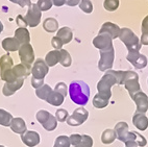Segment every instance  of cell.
Here are the masks:
<instances>
[{"label":"cell","instance_id":"7a4b0ae2","mask_svg":"<svg viewBox=\"0 0 148 147\" xmlns=\"http://www.w3.org/2000/svg\"><path fill=\"white\" fill-rule=\"evenodd\" d=\"M69 96L75 104L86 105L90 99V88L82 80H73L69 86Z\"/></svg>","mask_w":148,"mask_h":147},{"label":"cell","instance_id":"8992f818","mask_svg":"<svg viewBox=\"0 0 148 147\" xmlns=\"http://www.w3.org/2000/svg\"><path fill=\"white\" fill-rule=\"evenodd\" d=\"M100 58L98 62V69L99 71L106 72L108 70H111L114 64L115 58V49L114 47L106 50H100Z\"/></svg>","mask_w":148,"mask_h":147},{"label":"cell","instance_id":"4dcf8cb0","mask_svg":"<svg viewBox=\"0 0 148 147\" xmlns=\"http://www.w3.org/2000/svg\"><path fill=\"white\" fill-rule=\"evenodd\" d=\"M53 90L50 88V86H48V84H44L41 88L36 90V95H37L38 98H40L42 100H45L48 98V96L50 95V93L52 92Z\"/></svg>","mask_w":148,"mask_h":147},{"label":"cell","instance_id":"8d00e7d4","mask_svg":"<svg viewBox=\"0 0 148 147\" xmlns=\"http://www.w3.org/2000/svg\"><path fill=\"white\" fill-rule=\"evenodd\" d=\"M79 8L84 13L91 14L93 12V4L91 2V0H80Z\"/></svg>","mask_w":148,"mask_h":147},{"label":"cell","instance_id":"83f0119b","mask_svg":"<svg viewBox=\"0 0 148 147\" xmlns=\"http://www.w3.org/2000/svg\"><path fill=\"white\" fill-rule=\"evenodd\" d=\"M45 63L47 64L48 67H53L58 63H60V50H52L46 54Z\"/></svg>","mask_w":148,"mask_h":147},{"label":"cell","instance_id":"52a82bcc","mask_svg":"<svg viewBox=\"0 0 148 147\" xmlns=\"http://www.w3.org/2000/svg\"><path fill=\"white\" fill-rule=\"evenodd\" d=\"M18 51L20 60H21V64L25 65L26 67L32 68V63L34 62V51L32 45L29 44V43L22 44Z\"/></svg>","mask_w":148,"mask_h":147},{"label":"cell","instance_id":"5b68a950","mask_svg":"<svg viewBox=\"0 0 148 147\" xmlns=\"http://www.w3.org/2000/svg\"><path fill=\"white\" fill-rule=\"evenodd\" d=\"M38 122L42 124V126L46 129L47 131H52L56 128L58 126V120H56V116L51 115L49 112L45 110L39 111L36 115Z\"/></svg>","mask_w":148,"mask_h":147},{"label":"cell","instance_id":"7402d4cb","mask_svg":"<svg viewBox=\"0 0 148 147\" xmlns=\"http://www.w3.org/2000/svg\"><path fill=\"white\" fill-rule=\"evenodd\" d=\"M1 45H2V48L8 52H13V51H17L19 50L21 44L19 43V41L16 39V38H5V39L2 40L1 42Z\"/></svg>","mask_w":148,"mask_h":147},{"label":"cell","instance_id":"bcb514c9","mask_svg":"<svg viewBox=\"0 0 148 147\" xmlns=\"http://www.w3.org/2000/svg\"><path fill=\"white\" fill-rule=\"evenodd\" d=\"M17 24H18L20 27H26L28 26L26 23V21H25V19H24L23 16H21V15H19L18 17H17V20H16Z\"/></svg>","mask_w":148,"mask_h":147},{"label":"cell","instance_id":"7bdbcfd3","mask_svg":"<svg viewBox=\"0 0 148 147\" xmlns=\"http://www.w3.org/2000/svg\"><path fill=\"white\" fill-rule=\"evenodd\" d=\"M69 139H70V143H71V145H73V146L75 147L80 142V140H82V135L72 134L71 136L69 137Z\"/></svg>","mask_w":148,"mask_h":147},{"label":"cell","instance_id":"ab89813d","mask_svg":"<svg viewBox=\"0 0 148 147\" xmlns=\"http://www.w3.org/2000/svg\"><path fill=\"white\" fill-rule=\"evenodd\" d=\"M68 117H69L68 111L65 110V109H58L56 112V118L58 122H65L68 119Z\"/></svg>","mask_w":148,"mask_h":147},{"label":"cell","instance_id":"277c9868","mask_svg":"<svg viewBox=\"0 0 148 147\" xmlns=\"http://www.w3.org/2000/svg\"><path fill=\"white\" fill-rule=\"evenodd\" d=\"M123 84H124L125 89L130 93V98L134 97L138 92L142 91L140 84H139V75L136 72H134V71H125Z\"/></svg>","mask_w":148,"mask_h":147},{"label":"cell","instance_id":"d590c367","mask_svg":"<svg viewBox=\"0 0 148 147\" xmlns=\"http://www.w3.org/2000/svg\"><path fill=\"white\" fill-rule=\"evenodd\" d=\"M70 139L67 136H60L58 137L54 141V146L53 147H70Z\"/></svg>","mask_w":148,"mask_h":147},{"label":"cell","instance_id":"74e56055","mask_svg":"<svg viewBox=\"0 0 148 147\" xmlns=\"http://www.w3.org/2000/svg\"><path fill=\"white\" fill-rule=\"evenodd\" d=\"M37 5L38 8H40L41 12H46V11H49L52 8L53 3L51 0H38Z\"/></svg>","mask_w":148,"mask_h":147},{"label":"cell","instance_id":"7dc6e473","mask_svg":"<svg viewBox=\"0 0 148 147\" xmlns=\"http://www.w3.org/2000/svg\"><path fill=\"white\" fill-rule=\"evenodd\" d=\"M53 3V5L56 6H63L64 4H66V0H51Z\"/></svg>","mask_w":148,"mask_h":147},{"label":"cell","instance_id":"1f68e13d","mask_svg":"<svg viewBox=\"0 0 148 147\" xmlns=\"http://www.w3.org/2000/svg\"><path fill=\"white\" fill-rule=\"evenodd\" d=\"M141 30H142V36L140 40L141 45H148V15L143 19Z\"/></svg>","mask_w":148,"mask_h":147},{"label":"cell","instance_id":"9a60e30c","mask_svg":"<svg viewBox=\"0 0 148 147\" xmlns=\"http://www.w3.org/2000/svg\"><path fill=\"white\" fill-rule=\"evenodd\" d=\"M21 140L24 144L28 147L37 146L41 142L40 135L34 131H26L23 135H21Z\"/></svg>","mask_w":148,"mask_h":147},{"label":"cell","instance_id":"e0dca14e","mask_svg":"<svg viewBox=\"0 0 148 147\" xmlns=\"http://www.w3.org/2000/svg\"><path fill=\"white\" fill-rule=\"evenodd\" d=\"M132 123H134V125L138 129H140L141 131H146L148 128L147 116L143 113H135V115L132 117Z\"/></svg>","mask_w":148,"mask_h":147},{"label":"cell","instance_id":"9c48e42d","mask_svg":"<svg viewBox=\"0 0 148 147\" xmlns=\"http://www.w3.org/2000/svg\"><path fill=\"white\" fill-rule=\"evenodd\" d=\"M88 117H89V112L84 108H78L74 111L71 116H69L66 122L70 126H79L82 123H85Z\"/></svg>","mask_w":148,"mask_h":147},{"label":"cell","instance_id":"c3c4849f","mask_svg":"<svg viewBox=\"0 0 148 147\" xmlns=\"http://www.w3.org/2000/svg\"><path fill=\"white\" fill-rule=\"evenodd\" d=\"M125 147H138L137 143L134 141H130V140H127V141L124 142Z\"/></svg>","mask_w":148,"mask_h":147},{"label":"cell","instance_id":"b9f144b4","mask_svg":"<svg viewBox=\"0 0 148 147\" xmlns=\"http://www.w3.org/2000/svg\"><path fill=\"white\" fill-rule=\"evenodd\" d=\"M51 45H52V47L56 50H61L62 47H63V42L61 41V39H58V37H53L51 39Z\"/></svg>","mask_w":148,"mask_h":147},{"label":"cell","instance_id":"ba28073f","mask_svg":"<svg viewBox=\"0 0 148 147\" xmlns=\"http://www.w3.org/2000/svg\"><path fill=\"white\" fill-rule=\"evenodd\" d=\"M41 17H42V12L38 8L37 3H32V5L28 8L26 15L24 17L27 25L30 27H37L41 22Z\"/></svg>","mask_w":148,"mask_h":147},{"label":"cell","instance_id":"f5cc1de1","mask_svg":"<svg viewBox=\"0 0 148 147\" xmlns=\"http://www.w3.org/2000/svg\"><path fill=\"white\" fill-rule=\"evenodd\" d=\"M147 82H148V80H147Z\"/></svg>","mask_w":148,"mask_h":147},{"label":"cell","instance_id":"f907efd6","mask_svg":"<svg viewBox=\"0 0 148 147\" xmlns=\"http://www.w3.org/2000/svg\"><path fill=\"white\" fill-rule=\"evenodd\" d=\"M0 147H2V145H0Z\"/></svg>","mask_w":148,"mask_h":147},{"label":"cell","instance_id":"d4e9b609","mask_svg":"<svg viewBox=\"0 0 148 147\" xmlns=\"http://www.w3.org/2000/svg\"><path fill=\"white\" fill-rule=\"evenodd\" d=\"M64 100H65V96L63 94L58 93V91H52L46 99V102L53 105V106H60V105L63 104Z\"/></svg>","mask_w":148,"mask_h":147},{"label":"cell","instance_id":"6da1fadb","mask_svg":"<svg viewBox=\"0 0 148 147\" xmlns=\"http://www.w3.org/2000/svg\"><path fill=\"white\" fill-rule=\"evenodd\" d=\"M125 71H115L108 70L101 77V79L97 84L98 93L108 98H111L112 91L111 88L114 84H123Z\"/></svg>","mask_w":148,"mask_h":147},{"label":"cell","instance_id":"836d02e7","mask_svg":"<svg viewBox=\"0 0 148 147\" xmlns=\"http://www.w3.org/2000/svg\"><path fill=\"white\" fill-rule=\"evenodd\" d=\"M13 116L11 113H8V111L3 110V109H0V125L2 126H10L11 125V122L13 120Z\"/></svg>","mask_w":148,"mask_h":147},{"label":"cell","instance_id":"681fc988","mask_svg":"<svg viewBox=\"0 0 148 147\" xmlns=\"http://www.w3.org/2000/svg\"><path fill=\"white\" fill-rule=\"evenodd\" d=\"M2 30H3V24H2V22L0 21V34L2 32Z\"/></svg>","mask_w":148,"mask_h":147},{"label":"cell","instance_id":"484cf974","mask_svg":"<svg viewBox=\"0 0 148 147\" xmlns=\"http://www.w3.org/2000/svg\"><path fill=\"white\" fill-rule=\"evenodd\" d=\"M127 140L136 142L138 146H140V147H144L147 144V140L145 139V137L142 136V135L139 134V133H137V131H128L125 141H127Z\"/></svg>","mask_w":148,"mask_h":147},{"label":"cell","instance_id":"603a6c76","mask_svg":"<svg viewBox=\"0 0 148 147\" xmlns=\"http://www.w3.org/2000/svg\"><path fill=\"white\" fill-rule=\"evenodd\" d=\"M56 37L58 39H61V41L63 42V44H68L72 41L73 39V32L71 28L69 27H62L58 30Z\"/></svg>","mask_w":148,"mask_h":147},{"label":"cell","instance_id":"5bb4252c","mask_svg":"<svg viewBox=\"0 0 148 147\" xmlns=\"http://www.w3.org/2000/svg\"><path fill=\"white\" fill-rule=\"evenodd\" d=\"M132 99L137 105V113L145 114L148 111V96L144 92H138Z\"/></svg>","mask_w":148,"mask_h":147},{"label":"cell","instance_id":"8fae6325","mask_svg":"<svg viewBox=\"0 0 148 147\" xmlns=\"http://www.w3.org/2000/svg\"><path fill=\"white\" fill-rule=\"evenodd\" d=\"M126 60L137 69H144L147 66V58L144 54H141L140 51L128 52Z\"/></svg>","mask_w":148,"mask_h":147},{"label":"cell","instance_id":"f6af8a7d","mask_svg":"<svg viewBox=\"0 0 148 147\" xmlns=\"http://www.w3.org/2000/svg\"><path fill=\"white\" fill-rule=\"evenodd\" d=\"M44 84V79H36V78H32V88L37 90L39 88H41Z\"/></svg>","mask_w":148,"mask_h":147},{"label":"cell","instance_id":"4fadbf2b","mask_svg":"<svg viewBox=\"0 0 148 147\" xmlns=\"http://www.w3.org/2000/svg\"><path fill=\"white\" fill-rule=\"evenodd\" d=\"M112 41L113 40L108 37V34H98L97 37L93 39V45H94V47L99 49V51L100 50H106L114 47Z\"/></svg>","mask_w":148,"mask_h":147},{"label":"cell","instance_id":"44dd1931","mask_svg":"<svg viewBox=\"0 0 148 147\" xmlns=\"http://www.w3.org/2000/svg\"><path fill=\"white\" fill-rule=\"evenodd\" d=\"M115 133H116V137L117 139L119 141L123 142L124 143L125 139H126L127 134H128V124L124 121H121V122H118V123L115 125L114 128Z\"/></svg>","mask_w":148,"mask_h":147},{"label":"cell","instance_id":"7c38bea8","mask_svg":"<svg viewBox=\"0 0 148 147\" xmlns=\"http://www.w3.org/2000/svg\"><path fill=\"white\" fill-rule=\"evenodd\" d=\"M120 29L121 28L117 24L112 23V22H106V23L102 24L101 28L99 29L98 34H108L112 40H114L119 38Z\"/></svg>","mask_w":148,"mask_h":147},{"label":"cell","instance_id":"d6986e66","mask_svg":"<svg viewBox=\"0 0 148 147\" xmlns=\"http://www.w3.org/2000/svg\"><path fill=\"white\" fill-rule=\"evenodd\" d=\"M12 71H13L14 76L16 77L17 79H21V78L25 79L29 74L32 73V68L26 67L23 64H18V65L14 66Z\"/></svg>","mask_w":148,"mask_h":147},{"label":"cell","instance_id":"e575fe53","mask_svg":"<svg viewBox=\"0 0 148 147\" xmlns=\"http://www.w3.org/2000/svg\"><path fill=\"white\" fill-rule=\"evenodd\" d=\"M103 8L108 12H115L119 8V0H104Z\"/></svg>","mask_w":148,"mask_h":147},{"label":"cell","instance_id":"f546056e","mask_svg":"<svg viewBox=\"0 0 148 147\" xmlns=\"http://www.w3.org/2000/svg\"><path fill=\"white\" fill-rule=\"evenodd\" d=\"M116 139H117V137H116V133H115L114 129L108 128L103 131L102 135H101V142L106 145L112 144Z\"/></svg>","mask_w":148,"mask_h":147},{"label":"cell","instance_id":"30bf717a","mask_svg":"<svg viewBox=\"0 0 148 147\" xmlns=\"http://www.w3.org/2000/svg\"><path fill=\"white\" fill-rule=\"evenodd\" d=\"M49 72V67L45 63V60L42 58H38L34 60L32 68V78L36 79H44L45 76Z\"/></svg>","mask_w":148,"mask_h":147},{"label":"cell","instance_id":"60d3db41","mask_svg":"<svg viewBox=\"0 0 148 147\" xmlns=\"http://www.w3.org/2000/svg\"><path fill=\"white\" fill-rule=\"evenodd\" d=\"M54 91H58V93L63 94L65 97H66L67 94H68V88H67L65 82H58V84H56V88H54Z\"/></svg>","mask_w":148,"mask_h":147},{"label":"cell","instance_id":"816d5d0a","mask_svg":"<svg viewBox=\"0 0 148 147\" xmlns=\"http://www.w3.org/2000/svg\"><path fill=\"white\" fill-rule=\"evenodd\" d=\"M2 147H5V146H3V145H2Z\"/></svg>","mask_w":148,"mask_h":147},{"label":"cell","instance_id":"4316f807","mask_svg":"<svg viewBox=\"0 0 148 147\" xmlns=\"http://www.w3.org/2000/svg\"><path fill=\"white\" fill-rule=\"evenodd\" d=\"M43 28L45 29L47 32H50V34H53V32H58V22L56 18H46L43 22Z\"/></svg>","mask_w":148,"mask_h":147},{"label":"cell","instance_id":"d6a6232c","mask_svg":"<svg viewBox=\"0 0 148 147\" xmlns=\"http://www.w3.org/2000/svg\"><path fill=\"white\" fill-rule=\"evenodd\" d=\"M60 64H61L63 67L65 68H68L70 67L72 64V58L70 53L65 49L60 50Z\"/></svg>","mask_w":148,"mask_h":147},{"label":"cell","instance_id":"2e32d148","mask_svg":"<svg viewBox=\"0 0 148 147\" xmlns=\"http://www.w3.org/2000/svg\"><path fill=\"white\" fill-rule=\"evenodd\" d=\"M24 84V79H17L13 82H5L4 86L2 88V93L4 96H12L16 93V91H18L19 89H21L22 86Z\"/></svg>","mask_w":148,"mask_h":147},{"label":"cell","instance_id":"ffe728a7","mask_svg":"<svg viewBox=\"0 0 148 147\" xmlns=\"http://www.w3.org/2000/svg\"><path fill=\"white\" fill-rule=\"evenodd\" d=\"M11 129L19 135H23L25 131H27V126L25 121L21 118V117H16V118H13L11 122V125H10Z\"/></svg>","mask_w":148,"mask_h":147},{"label":"cell","instance_id":"3957f363","mask_svg":"<svg viewBox=\"0 0 148 147\" xmlns=\"http://www.w3.org/2000/svg\"><path fill=\"white\" fill-rule=\"evenodd\" d=\"M119 39L126 46L128 52L140 51L141 46H142L140 43V39L137 34H135V32H132V29L127 28V27H123V28L120 29Z\"/></svg>","mask_w":148,"mask_h":147},{"label":"cell","instance_id":"f35d334b","mask_svg":"<svg viewBox=\"0 0 148 147\" xmlns=\"http://www.w3.org/2000/svg\"><path fill=\"white\" fill-rule=\"evenodd\" d=\"M93 139L88 135H82V140L75 147H92Z\"/></svg>","mask_w":148,"mask_h":147},{"label":"cell","instance_id":"ee69618b","mask_svg":"<svg viewBox=\"0 0 148 147\" xmlns=\"http://www.w3.org/2000/svg\"><path fill=\"white\" fill-rule=\"evenodd\" d=\"M11 2L16 3L18 5H20L21 8H26V6H30L32 5V1L30 0H10Z\"/></svg>","mask_w":148,"mask_h":147},{"label":"cell","instance_id":"f1b7e54d","mask_svg":"<svg viewBox=\"0 0 148 147\" xmlns=\"http://www.w3.org/2000/svg\"><path fill=\"white\" fill-rule=\"evenodd\" d=\"M108 100H110V98L97 93V94L94 96V98H93V105H94L96 109H104L106 106H108Z\"/></svg>","mask_w":148,"mask_h":147},{"label":"cell","instance_id":"ac0fdd59","mask_svg":"<svg viewBox=\"0 0 148 147\" xmlns=\"http://www.w3.org/2000/svg\"><path fill=\"white\" fill-rule=\"evenodd\" d=\"M13 67L14 62L13 58H11V55L8 54V53L2 55L0 58V77L3 76L5 73H8V71H11Z\"/></svg>","mask_w":148,"mask_h":147},{"label":"cell","instance_id":"cb8c5ba5","mask_svg":"<svg viewBox=\"0 0 148 147\" xmlns=\"http://www.w3.org/2000/svg\"><path fill=\"white\" fill-rule=\"evenodd\" d=\"M15 38L19 41L20 44H27L30 42V34L25 27H19L15 30Z\"/></svg>","mask_w":148,"mask_h":147}]
</instances>
